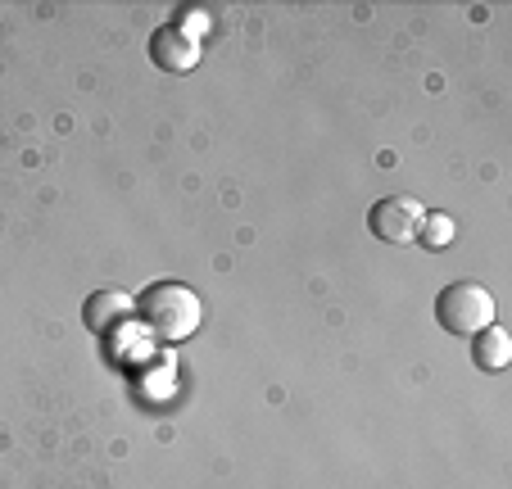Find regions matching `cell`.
<instances>
[{
	"mask_svg": "<svg viewBox=\"0 0 512 489\" xmlns=\"http://www.w3.org/2000/svg\"><path fill=\"white\" fill-rule=\"evenodd\" d=\"M435 322L445 326L449 336H467L472 340L476 331L494 326V295L476 281H454L435 295Z\"/></svg>",
	"mask_w": 512,
	"mask_h": 489,
	"instance_id": "7a4b0ae2",
	"label": "cell"
},
{
	"mask_svg": "<svg viewBox=\"0 0 512 489\" xmlns=\"http://www.w3.org/2000/svg\"><path fill=\"white\" fill-rule=\"evenodd\" d=\"M472 363L481 367V372H503V367L512 363V340L503 326H485V331H476L472 336Z\"/></svg>",
	"mask_w": 512,
	"mask_h": 489,
	"instance_id": "8992f818",
	"label": "cell"
},
{
	"mask_svg": "<svg viewBox=\"0 0 512 489\" xmlns=\"http://www.w3.org/2000/svg\"><path fill=\"white\" fill-rule=\"evenodd\" d=\"M422 218L426 209L413 195H386V200H377L368 209V231L377 240H386V245H408V240H417Z\"/></svg>",
	"mask_w": 512,
	"mask_h": 489,
	"instance_id": "3957f363",
	"label": "cell"
},
{
	"mask_svg": "<svg viewBox=\"0 0 512 489\" xmlns=\"http://www.w3.org/2000/svg\"><path fill=\"white\" fill-rule=\"evenodd\" d=\"M150 59L164 73H191L200 64V41L186 32V23H164L150 32Z\"/></svg>",
	"mask_w": 512,
	"mask_h": 489,
	"instance_id": "277c9868",
	"label": "cell"
},
{
	"mask_svg": "<svg viewBox=\"0 0 512 489\" xmlns=\"http://www.w3.org/2000/svg\"><path fill=\"white\" fill-rule=\"evenodd\" d=\"M132 313H136V322L155 340H164V345L191 340L204 322L200 295H195L191 286H182V281H150V286L132 299Z\"/></svg>",
	"mask_w": 512,
	"mask_h": 489,
	"instance_id": "6da1fadb",
	"label": "cell"
},
{
	"mask_svg": "<svg viewBox=\"0 0 512 489\" xmlns=\"http://www.w3.org/2000/svg\"><path fill=\"white\" fill-rule=\"evenodd\" d=\"M132 313V295H123V290H96V295H87V304H82V322H87V331H96V336H109L118 322H127Z\"/></svg>",
	"mask_w": 512,
	"mask_h": 489,
	"instance_id": "5b68a950",
	"label": "cell"
},
{
	"mask_svg": "<svg viewBox=\"0 0 512 489\" xmlns=\"http://www.w3.org/2000/svg\"><path fill=\"white\" fill-rule=\"evenodd\" d=\"M417 240H422L426 250H445L449 240H454V218L449 213H426L422 227H417Z\"/></svg>",
	"mask_w": 512,
	"mask_h": 489,
	"instance_id": "52a82bcc",
	"label": "cell"
}]
</instances>
